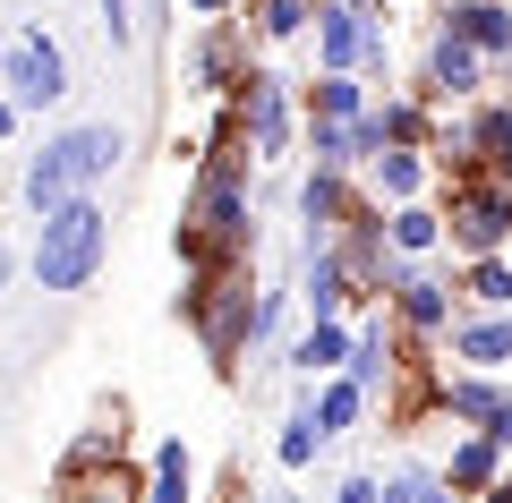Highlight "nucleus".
<instances>
[{
	"label": "nucleus",
	"mask_w": 512,
	"mask_h": 503,
	"mask_svg": "<svg viewBox=\"0 0 512 503\" xmlns=\"http://www.w3.org/2000/svg\"><path fill=\"white\" fill-rule=\"evenodd\" d=\"M120 154H128V137H120L111 120L60 128V137L26 162V205H35V214H52V205H69V197H94V188L111 180V162H120Z\"/></svg>",
	"instance_id": "obj_1"
},
{
	"label": "nucleus",
	"mask_w": 512,
	"mask_h": 503,
	"mask_svg": "<svg viewBox=\"0 0 512 503\" xmlns=\"http://www.w3.org/2000/svg\"><path fill=\"white\" fill-rule=\"evenodd\" d=\"M103 248H111V222H103V205H94V197L52 205L43 231H35V282L43 290H86L94 273H103Z\"/></svg>",
	"instance_id": "obj_2"
},
{
	"label": "nucleus",
	"mask_w": 512,
	"mask_h": 503,
	"mask_svg": "<svg viewBox=\"0 0 512 503\" xmlns=\"http://www.w3.org/2000/svg\"><path fill=\"white\" fill-rule=\"evenodd\" d=\"M0 94L18 111H43L69 94V60H60V43L43 35V26H26V35H9V52H0Z\"/></svg>",
	"instance_id": "obj_3"
},
{
	"label": "nucleus",
	"mask_w": 512,
	"mask_h": 503,
	"mask_svg": "<svg viewBox=\"0 0 512 503\" xmlns=\"http://www.w3.org/2000/svg\"><path fill=\"white\" fill-rule=\"evenodd\" d=\"M453 248L461 256H495L512 239V180H470V188H453Z\"/></svg>",
	"instance_id": "obj_4"
},
{
	"label": "nucleus",
	"mask_w": 512,
	"mask_h": 503,
	"mask_svg": "<svg viewBox=\"0 0 512 503\" xmlns=\"http://www.w3.org/2000/svg\"><path fill=\"white\" fill-rule=\"evenodd\" d=\"M188 316H197L205 350H214V359H231L256 324H265V307H248V290H239V282H197V290H188Z\"/></svg>",
	"instance_id": "obj_5"
},
{
	"label": "nucleus",
	"mask_w": 512,
	"mask_h": 503,
	"mask_svg": "<svg viewBox=\"0 0 512 503\" xmlns=\"http://www.w3.org/2000/svg\"><path fill=\"white\" fill-rule=\"evenodd\" d=\"M376 43H384V26L367 18L359 0H316V52H325V69H359Z\"/></svg>",
	"instance_id": "obj_6"
},
{
	"label": "nucleus",
	"mask_w": 512,
	"mask_h": 503,
	"mask_svg": "<svg viewBox=\"0 0 512 503\" xmlns=\"http://www.w3.org/2000/svg\"><path fill=\"white\" fill-rule=\"evenodd\" d=\"M444 410L470 418L478 435H495V444H512V384H487V376H453L444 384Z\"/></svg>",
	"instance_id": "obj_7"
},
{
	"label": "nucleus",
	"mask_w": 512,
	"mask_h": 503,
	"mask_svg": "<svg viewBox=\"0 0 512 503\" xmlns=\"http://www.w3.org/2000/svg\"><path fill=\"white\" fill-rule=\"evenodd\" d=\"M453 35L495 52V60H512V9L504 0H453Z\"/></svg>",
	"instance_id": "obj_8"
},
{
	"label": "nucleus",
	"mask_w": 512,
	"mask_h": 503,
	"mask_svg": "<svg viewBox=\"0 0 512 503\" xmlns=\"http://www.w3.org/2000/svg\"><path fill=\"white\" fill-rule=\"evenodd\" d=\"M393 307H402V324H419V333H436L444 316H453V299H444V282H427V273H410V265H393Z\"/></svg>",
	"instance_id": "obj_9"
},
{
	"label": "nucleus",
	"mask_w": 512,
	"mask_h": 503,
	"mask_svg": "<svg viewBox=\"0 0 512 503\" xmlns=\"http://www.w3.org/2000/svg\"><path fill=\"white\" fill-rule=\"evenodd\" d=\"M444 486H461V495L504 486V452H495V435H461V444H453V469H444Z\"/></svg>",
	"instance_id": "obj_10"
},
{
	"label": "nucleus",
	"mask_w": 512,
	"mask_h": 503,
	"mask_svg": "<svg viewBox=\"0 0 512 503\" xmlns=\"http://www.w3.org/2000/svg\"><path fill=\"white\" fill-rule=\"evenodd\" d=\"M248 128H256V145H265V154H282V145H291V103H282L274 77H248Z\"/></svg>",
	"instance_id": "obj_11"
},
{
	"label": "nucleus",
	"mask_w": 512,
	"mask_h": 503,
	"mask_svg": "<svg viewBox=\"0 0 512 503\" xmlns=\"http://www.w3.org/2000/svg\"><path fill=\"white\" fill-rule=\"evenodd\" d=\"M453 359H470V367H504V359H512V316L453 324Z\"/></svg>",
	"instance_id": "obj_12"
},
{
	"label": "nucleus",
	"mask_w": 512,
	"mask_h": 503,
	"mask_svg": "<svg viewBox=\"0 0 512 503\" xmlns=\"http://www.w3.org/2000/svg\"><path fill=\"white\" fill-rule=\"evenodd\" d=\"M427 77H436L444 94H478V43H461L453 26H444L436 52H427Z\"/></svg>",
	"instance_id": "obj_13"
},
{
	"label": "nucleus",
	"mask_w": 512,
	"mask_h": 503,
	"mask_svg": "<svg viewBox=\"0 0 512 503\" xmlns=\"http://www.w3.org/2000/svg\"><path fill=\"white\" fill-rule=\"evenodd\" d=\"M342 290H350V265H342L333 248H316V239H308V307H316V316H333V307H342Z\"/></svg>",
	"instance_id": "obj_14"
},
{
	"label": "nucleus",
	"mask_w": 512,
	"mask_h": 503,
	"mask_svg": "<svg viewBox=\"0 0 512 503\" xmlns=\"http://www.w3.org/2000/svg\"><path fill=\"white\" fill-rule=\"evenodd\" d=\"M350 384H359V393L393 384V342H384V324H367L359 342H350Z\"/></svg>",
	"instance_id": "obj_15"
},
{
	"label": "nucleus",
	"mask_w": 512,
	"mask_h": 503,
	"mask_svg": "<svg viewBox=\"0 0 512 503\" xmlns=\"http://www.w3.org/2000/svg\"><path fill=\"white\" fill-rule=\"evenodd\" d=\"M299 214H308V239L325 231V222H342V214H350V197H342V171H325V162H316V180L299 188Z\"/></svg>",
	"instance_id": "obj_16"
},
{
	"label": "nucleus",
	"mask_w": 512,
	"mask_h": 503,
	"mask_svg": "<svg viewBox=\"0 0 512 503\" xmlns=\"http://www.w3.org/2000/svg\"><path fill=\"white\" fill-rule=\"evenodd\" d=\"M342 359H350V333H342L333 316H316V324H308V342L291 350V367H308V376H316V367H342Z\"/></svg>",
	"instance_id": "obj_17"
},
{
	"label": "nucleus",
	"mask_w": 512,
	"mask_h": 503,
	"mask_svg": "<svg viewBox=\"0 0 512 503\" xmlns=\"http://www.w3.org/2000/svg\"><path fill=\"white\" fill-rule=\"evenodd\" d=\"M367 111V86L350 69H325V86H316V120H359Z\"/></svg>",
	"instance_id": "obj_18"
},
{
	"label": "nucleus",
	"mask_w": 512,
	"mask_h": 503,
	"mask_svg": "<svg viewBox=\"0 0 512 503\" xmlns=\"http://www.w3.org/2000/svg\"><path fill=\"white\" fill-rule=\"evenodd\" d=\"M436 239H444V214H427L419 197H410L402 214H393V248H402V256H427Z\"/></svg>",
	"instance_id": "obj_19"
},
{
	"label": "nucleus",
	"mask_w": 512,
	"mask_h": 503,
	"mask_svg": "<svg viewBox=\"0 0 512 503\" xmlns=\"http://www.w3.org/2000/svg\"><path fill=\"white\" fill-rule=\"evenodd\" d=\"M308 410H316V427H325V435H342L350 418L367 410V393H359V384H350V376H333V384H325V401H308Z\"/></svg>",
	"instance_id": "obj_20"
},
{
	"label": "nucleus",
	"mask_w": 512,
	"mask_h": 503,
	"mask_svg": "<svg viewBox=\"0 0 512 503\" xmlns=\"http://www.w3.org/2000/svg\"><path fill=\"white\" fill-rule=\"evenodd\" d=\"M376 171H384V197H393V205H410V197H419V180H427L410 145H393V154H376Z\"/></svg>",
	"instance_id": "obj_21"
},
{
	"label": "nucleus",
	"mask_w": 512,
	"mask_h": 503,
	"mask_svg": "<svg viewBox=\"0 0 512 503\" xmlns=\"http://www.w3.org/2000/svg\"><path fill=\"white\" fill-rule=\"evenodd\" d=\"M461 290L487 299V307H504L512 299V265H504V256H470V282H461Z\"/></svg>",
	"instance_id": "obj_22"
},
{
	"label": "nucleus",
	"mask_w": 512,
	"mask_h": 503,
	"mask_svg": "<svg viewBox=\"0 0 512 503\" xmlns=\"http://www.w3.org/2000/svg\"><path fill=\"white\" fill-rule=\"evenodd\" d=\"M146 503H188V452H180V444L154 452V495H146Z\"/></svg>",
	"instance_id": "obj_23"
},
{
	"label": "nucleus",
	"mask_w": 512,
	"mask_h": 503,
	"mask_svg": "<svg viewBox=\"0 0 512 503\" xmlns=\"http://www.w3.org/2000/svg\"><path fill=\"white\" fill-rule=\"evenodd\" d=\"M384 503H453V486H444V478H427V469H402V478L384 486Z\"/></svg>",
	"instance_id": "obj_24"
},
{
	"label": "nucleus",
	"mask_w": 512,
	"mask_h": 503,
	"mask_svg": "<svg viewBox=\"0 0 512 503\" xmlns=\"http://www.w3.org/2000/svg\"><path fill=\"white\" fill-rule=\"evenodd\" d=\"M316 444H325V427H316V410H299L291 427H282V469H299V461H308Z\"/></svg>",
	"instance_id": "obj_25"
},
{
	"label": "nucleus",
	"mask_w": 512,
	"mask_h": 503,
	"mask_svg": "<svg viewBox=\"0 0 512 503\" xmlns=\"http://www.w3.org/2000/svg\"><path fill=\"white\" fill-rule=\"evenodd\" d=\"M265 35H299V26H308V0H265Z\"/></svg>",
	"instance_id": "obj_26"
},
{
	"label": "nucleus",
	"mask_w": 512,
	"mask_h": 503,
	"mask_svg": "<svg viewBox=\"0 0 512 503\" xmlns=\"http://www.w3.org/2000/svg\"><path fill=\"white\" fill-rule=\"evenodd\" d=\"M69 503H137V486H128L120 469H111V478H94V486H77Z\"/></svg>",
	"instance_id": "obj_27"
},
{
	"label": "nucleus",
	"mask_w": 512,
	"mask_h": 503,
	"mask_svg": "<svg viewBox=\"0 0 512 503\" xmlns=\"http://www.w3.org/2000/svg\"><path fill=\"white\" fill-rule=\"evenodd\" d=\"M376 120H384V145H410V137H419V111H410V103H384Z\"/></svg>",
	"instance_id": "obj_28"
},
{
	"label": "nucleus",
	"mask_w": 512,
	"mask_h": 503,
	"mask_svg": "<svg viewBox=\"0 0 512 503\" xmlns=\"http://www.w3.org/2000/svg\"><path fill=\"white\" fill-rule=\"evenodd\" d=\"M103 35H111V43H137V18H128V0H103Z\"/></svg>",
	"instance_id": "obj_29"
},
{
	"label": "nucleus",
	"mask_w": 512,
	"mask_h": 503,
	"mask_svg": "<svg viewBox=\"0 0 512 503\" xmlns=\"http://www.w3.org/2000/svg\"><path fill=\"white\" fill-rule=\"evenodd\" d=\"M9 128H18V103H9V94H0V137H9Z\"/></svg>",
	"instance_id": "obj_30"
},
{
	"label": "nucleus",
	"mask_w": 512,
	"mask_h": 503,
	"mask_svg": "<svg viewBox=\"0 0 512 503\" xmlns=\"http://www.w3.org/2000/svg\"><path fill=\"white\" fill-rule=\"evenodd\" d=\"M487 503H512V486H487Z\"/></svg>",
	"instance_id": "obj_31"
},
{
	"label": "nucleus",
	"mask_w": 512,
	"mask_h": 503,
	"mask_svg": "<svg viewBox=\"0 0 512 503\" xmlns=\"http://www.w3.org/2000/svg\"><path fill=\"white\" fill-rule=\"evenodd\" d=\"M0 282H9V248H0Z\"/></svg>",
	"instance_id": "obj_32"
},
{
	"label": "nucleus",
	"mask_w": 512,
	"mask_h": 503,
	"mask_svg": "<svg viewBox=\"0 0 512 503\" xmlns=\"http://www.w3.org/2000/svg\"><path fill=\"white\" fill-rule=\"evenodd\" d=\"M0 52H9V26H0Z\"/></svg>",
	"instance_id": "obj_33"
},
{
	"label": "nucleus",
	"mask_w": 512,
	"mask_h": 503,
	"mask_svg": "<svg viewBox=\"0 0 512 503\" xmlns=\"http://www.w3.org/2000/svg\"><path fill=\"white\" fill-rule=\"evenodd\" d=\"M197 9H222V0H197Z\"/></svg>",
	"instance_id": "obj_34"
}]
</instances>
